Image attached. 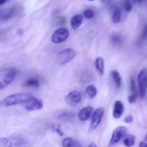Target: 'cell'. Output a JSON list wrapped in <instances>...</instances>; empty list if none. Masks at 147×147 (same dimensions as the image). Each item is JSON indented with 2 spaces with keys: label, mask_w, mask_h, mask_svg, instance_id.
Masks as SVG:
<instances>
[{
  "label": "cell",
  "mask_w": 147,
  "mask_h": 147,
  "mask_svg": "<svg viewBox=\"0 0 147 147\" xmlns=\"http://www.w3.org/2000/svg\"><path fill=\"white\" fill-rule=\"evenodd\" d=\"M33 98H34V96L28 94V93H14V94L9 95V96L4 98L1 100V105L3 106H5V107H9V106H15V105L19 104H27Z\"/></svg>",
  "instance_id": "cell-1"
},
{
  "label": "cell",
  "mask_w": 147,
  "mask_h": 147,
  "mask_svg": "<svg viewBox=\"0 0 147 147\" xmlns=\"http://www.w3.org/2000/svg\"><path fill=\"white\" fill-rule=\"evenodd\" d=\"M30 142L22 136L0 138V147H29Z\"/></svg>",
  "instance_id": "cell-2"
},
{
  "label": "cell",
  "mask_w": 147,
  "mask_h": 147,
  "mask_svg": "<svg viewBox=\"0 0 147 147\" xmlns=\"http://www.w3.org/2000/svg\"><path fill=\"white\" fill-rule=\"evenodd\" d=\"M17 75L14 67H7L0 70V90L4 88L14 81Z\"/></svg>",
  "instance_id": "cell-3"
},
{
  "label": "cell",
  "mask_w": 147,
  "mask_h": 147,
  "mask_svg": "<svg viewBox=\"0 0 147 147\" xmlns=\"http://www.w3.org/2000/svg\"><path fill=\"white\" fill-rule=\"evenodd\" d=\"M126 133H127V129L125 126H119L118 127H116L113 130V133H112L111 138L110 142H109V147L116 146L122 139L126 137Z\"/></svg>",
  "instance_id": "cell-4"
},
{
  "label": "cell",
  "mask_w": 147,
  "mask_h": 147,
  "mask_svg": "<svg viewBox=\"0 0 147 147\" xmlns=\"http://www.w3.org/2000/svg\"><path fill=\"white\" fill-rule=\"evenodd\" d=\"M138 90L139 96L142 98L146 96L147 90V69L143 68L139 72L137 77Z\"/></svg>",
  "instance_id": "cell-5"
},
{
  "label": "cell",
  "mask_w": 147,
  "mask_h": 147,
  "mask_svg": "<svg viewBox=\"0 0 147 147\" xmlns=\"http://www.w3.org/2000/svg\"><path fill=\"white\" fill-rule=\"evenodd\" d=\"M76 57V52L70 48L64 49L57 54V59L61 65L67 64L74 59Z\"/></svg>",
  "instance_id": "cell-6"
},
{
  "label": "cell",
  "mask_w": 147,
  "mask_h": 147,
  "mask_svg": "<svg viewBox=\"0 0 147 147\" xmlns=\"http://www.w3.org/2000/svg\"><path fill=\"white\" fill-rule=\"evenodd\" d=\"M69 37V31L66 28H60L53 32L51 37V41L55 44L63 42Z\"/></svg>",
  "instance_id": "cell-7"
},
{
  "label": "cell",
  "mask_w": 147,
  "mask_h": 147,
  "mask_svg": "<svg viewBox=\"0 0 147 147\" xmlns=\"http://www.w3.org/2000/svg\"><path fill=\"white\" fill-rule=\"evenodd\" d=\"M103 115H104V109L103 108L99 107L94 111L93 116H92L90 128H89L90 131H93L97 129L98 126L101 123Z\"/></svg>",
  "instance_id": "cell-8"
},
{
  "label": "cell",
  "mask_w": 147,
  "mask_h": 147,
  "mask_svg": "<svg viewBox=\"0 0 147 147\" xmlns=\"http://www.w3.org/2000/svg\"><path fill=\"white\" fill-rule=\"evenodd\" d=\"M26 110L33 111L40 110L43 108V102L41 99L34 97L30 102L24 106Z\"/></svg>",
  "instance_id": "cell-9"
},
{
  "label": "cell",
  "mask_w": 147,
  "mask_h": 147,
  "mask_svg": "<svg viewBox=\"0 0 147 147\" xmlns=\"http://www.w3.org/2000/svg\"><path fill=\"white\" fill-rule=\"evenodd\" d=\"M82 99L81 93L78 90H73L70 92L66 97L67 103L70 105H77L80 102Z\"/></svg>",
  "instance_id": "cell-10"
},
{
  "label": "cell",
  "mask_w": 147,
  "mask_h": 147,
  "mask_svg": "<svg viewBox=\"0 0 147 147\" xmlns=\"http://www.w3.org/2000/svg\"><path fill=\"white\" fill-rule=\"evenodd\" d=\"M131 94L128 97V101L130 103H134L137 100L138 96L139 95V93L137 86H136V83H135L133 78H131Z\"/></svg>",
  "instance_id": "cell-11"
},
{
  "label": "cell",
  "mask_w": 147,
  "mask_h": 147,
  "mask_svg": "<svg viewBox=\"0 0 147 147\" xmlns=\"http://www.w3.org/2000/svg\"><path fill=\"white\" fill-rule=\"evenodd\" d=\"M124 111V106L123 103L121 100H116L113 105V117L115 119H118L121 118Z\"/></svg>",
  "instance_id": "cell-12"
},
{
  "label": "cell",
  "mask_w": 147,
  "mask_h": 147,
  "mask_svg": "<svg viewBox=\"0 0 147 147\" xmlns=\"http://www.w3.org/2000/svg\"><path fill=\"white\" fill-rule=\"evenodd\" d=\"M93 113V108L91 106H86L83 108L78 113V119L81 121H86L91 116Z\"/></svg>",
  "instance_id": "cell-13"
},
{
  "label": "cell",
  "mask_w": 147,
  "mask_h": 147,
  "mask_svg": "<svg viewBox=\"0 0 147 147\" xmlns=\"http://www.w3.org/2000/svg\"><path fill=\"white\" fill-rule=\"evenodd\" d=\"M83 21V17L80 14H76L72 17L70 20V24L73 30H76L81 26Z\"/></svg>",
  "instance_id": "cell-14"
},
{
  "label": "cell",
  "mask_w": 147,
  "mask_h": 147,
  "mask_svg": "<svg viewBox=\"0 0 147 147\" xmlns=\"http://www.w3.org/2000/svg\"><path fill=\"white\" fill-rule=\"evenodd\" d=\"M96 70L101 76L104 74V60L102 57H98L96 59L95 61Z\"/></svg>",
  "instance_id": "cell-15"
},
{
  "label": "cell",
  "mask_w": 147,
  "mask_h": 147,
  "mask_svg": "<svg viewBox=\"0 0 147 147\" xmlns=\"http://www.w3.org/2000/svg\"><path fill=\"white\" fill-rule=\"evenodd\" d=\"M86 94L89 98H93L97 95V88L93 85L88 86L86 89Z\"/></svg>",
  "instance_id": "cell-16"
},
{
  "label": "cell",
  "mask_w": 147,
  "mask_h": 147,
  "mask_svg": "<svg viewBox=\"0 0 147 147\" xmlns=\"http://www.w3.org/2000/svg\"><path fill=\"white\" fill-rule=\"evenodd\" d=\"M111 76L113 78V80H114L115 83H116V86L118 88H120L122 84V79L121 77V75L117 70H112L111 71Z\"/></svg>",
  "instance_id": "cell-17"
},
{
  "label": "cell",
  "mask_w": 147,
  "mask_h": 147,
  "mask_svg": "<svg viewBox=\"0 0 147 147\" xmlns=\"http://www.w3.org/2000/svg\"><path fill=\"white\" fill-rule=\"evenodd\" d=\"M121 11L120 9L116 8L115 9L114 11H113V14H112V22H113L114 24H118L121 22Z\"/></svg>",
  "instance_id": "cell-18"
},
{
  "label": "cell",
  "mask_w": 147,
  "mask_h": 147,
  "mask_svg": "<svg viewBox=\"0 0 147 147\" xmlns=\"http://www.w3.org/2000/svg\"><path fill=\"white\" fill-rule=\"evenodd\" d=\"M136 136L134 135H128L123 139V144L127 147H131L135 144Z\"/></svg>",
  "instance_id": "cell-19"
},
{
  "label": "cell",
  "mask_w": 147,
  "mask_h": 147,
  "mask_svg": "<svg viewBox=\"0 0 147 147\" xmlns=\"http://www.w3.org/2000/svg\"><path fill=\"white\" fill-rule=\"evenodd\" d=\"M24 86L27 87L31 88H38L40 86L39 80L36 78H30L27 80V81L24 83Z\"/></svg>",
  "instance_id": "cell-20"
},
{
  "label": "cell",
  "mask_w": 147,
  "mask_h": 147,
  "mask_svg": "<svg viewBox=\"0 0 147 147\" xmlns=\"http://www.w3.org/2000/svg\"><path fill=\"white\" fill-rule=\"evenodd\" d=\"M83 16L86 19H92L95 16V11L91 9H87L83 11Z\"/></svg>",
  "instance_id": "cell-21"
},
{
  "label": "cell",
  "mask_w": 147,
  "mask_h": 147,
  "mask_svg": "<svg viewBox=\"0 0 147 147\" xmlns=\"http://www.w3.org/2000/svg\"><path fill=\"white\" fill-rule=\"evenodd\" d=\"M73 141L74 140L70 137L65 138L63 140V142H62L63 147H71L73 143Z\"/></svg>",
  "instance_id": "cell-22"
},
{
  "label": "cell",
  "mask_w": 147,
  "mask_h": 147,
  "mask_svg": "<svg viewBox=\"0 0 147 147\" xmlns=\"http://www.w3.org/2000/svg\"><path fill=\"white\" fill-rule=\"evenodd\" d=\"M132 7H133V5H132V2L131 0H125L124 1V9L126 10V11L129 12V11H131Z\"/></svg>",
  "instance_id": "cell-23"
},
{
  "label": "cell",
  "mask_w": 147,
  "mask_h": 147,
  "mask_svg": "<svg viewBox=\"0 0 147 147\" xmlns=\"http://www.w3.org/2000/svg\"><path fill=\"white\" fill-rule=\"evenodd\" d=\"M112 42H113L114 44H119V43H121V37L119 35H118V34H114V35L112 36Z\"/></svg>",
  "instance_id": "cell-24"
},
{
  "label": "cell",
  "mask_w": 147,
  "mask_h": 147,
  "mask_svg": "<svg viewBox=\"0 0 147 147\" xmlns=\"http://www.w3.org/2000/svg\"><path fill=\"white\" fill-rule=\"evenodd\" d=\"M124 122L126 123H130L133 122V117L131 115H127L124 118Z\"/></svg>",
  "instance_id": "cell-25"
},
{
  "label": "cell",
  "mask_w": 147,
  "mask_h": 147,
  "mask_svg": "<svg viewBox=\"0 0 147 147\" xmlns=\"http://www.w3.org/2000/svg\"><path fill=\"white\" fill-rule=\"evenodd\" d=\"M146 37H147V25L145 26L144 29L143 30V32H142V37H141L142 40H144V39H146Z\"/></svg>",
  "instance_id": "cell-26"
},
{
  "label": "cell",
  "mask_w": 147,
  "mask_h": 147,
  "mask_svg": "<svg viewBox=\"0 0 147 147\" xmlns=\"http://www.w3.org/2000/svg\"><path fill=\"white\" fill-rule=\"evenodd\" d=\"M54 130H55V131L56 133L60 135V136H63V132L62 131L61 129H60L59 127H55V128Z\"/></svg>",
  "instance_id": "cell-27"
},
{
  "label": "cell",
  "mask_w": 147,
  "mask_h": 147,
  "mask_svg": "<svg viewBox=\"0 0 147 147\" xmlns=\"http://www.w3.org/2000/svg\"><path fill=\"white\" fill-rule=\"evenodd\" d=\"M71 147H82V145L80 144V143H79L78 142L73 141V144H72Z\"/></svg>",
  "instance_id": "cell-28"
},
{
  "label": "cell",
  "mask_w": 147,
  "mask_h": 147,
  "mask_svg": "<svg viewBox=\"0 0 147 147\" xmlns=\"http://www.w3.org/2000/svg\"><path fill=\"white\" fill-rule=\"evenodd\" d=\"M139 147H147V143L146 142H141L139 143Z\"/></svg>",
  "instance_id": "cell-29"
},
{
  "label": "cell",
  "mask_w": 147,
  "mask_h": 147,
  "mask_svg": "<svg viewBox=\"0 0 147 147\" xmlns=\"http://www.w3.org/2000/svg\"><path fill=\"white\" fill-rule=\"evenodd\" d=\"M131 2H134V4H141V3L143 2L144 0H131Z\"/></svg>",
  "instance_id": "cell-30"
},
{
  "label": "cell",
  "mask_w": 147,
  "mask_h": 147,
  "mask_svg": "<svg viewBox=\"0 0 147 147\" xmlns=\"http://www.w3.org/2000/svg\"><path fill=\"white\" fill-rule=\"evenodd\" d=\"M8 0H0V6L3 5L4 4H5Z\"/></svg>",
  "instance_id": "cell-31"
},
{
  "label": "cell",
  "mask_w": 147,
  "mask_h": 147,
  "mask_svg": "<svg viewBox=\"0 0 147 147\" xmlns=\"http://www.w3.org/2000/svg\"><path fill=\"white\" fill-rule=\"evenodd\" d=\"M88 147H98V146L96 145V144L91 143V144H89V146Z\"/></svg>",
  "instance_id": "cell-32"
},
{
  "label": "cell",
  "mask_w": 147,
  "mask_h": 147,
  "mask_svg": "<svg viewBox=\"0 0 147 147\" xmlns=\"http://www.w3.org/2000/svg\"><path fill=\"white\" fill-rule=\"evenodd\" d=\"M144 140H145V142H146L147 143V134H146V136H145V138H144Z\"/></svg>",
  "instance_id": "cell-33"
},
{
  "label": "cell",
  "mask_w": 147,
  "mask_h": 147,
  "mask_svg": "<svg viewBox=\"0 0 147 147\" xmlns=\"http://www.w3.org/2000/svg\"><path fill=\"white\" fill-rule=\"evenodd\" d=\"M88 1H94V0H88Z\"/></svg>",
  "instance_id": "cell-34"
}]
</instances>
